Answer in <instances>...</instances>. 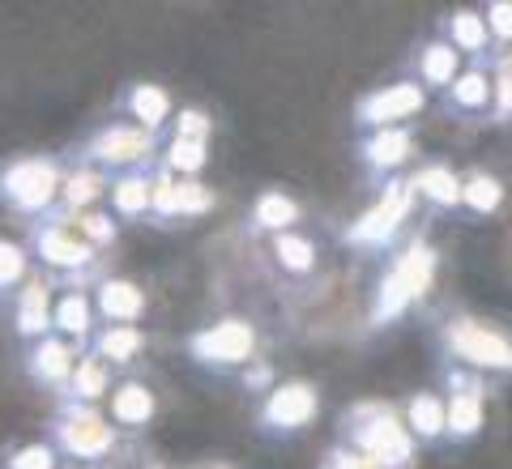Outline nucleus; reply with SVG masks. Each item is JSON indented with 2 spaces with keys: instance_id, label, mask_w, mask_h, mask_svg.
<instances>
[{
  "instance_id": "nucleus-40",
  "label": "nucleus",
  "mask_w": 512,
  "mask_h": 469,
  "mask_svg": "<svg viewBox=\"0 0 512 469\" xmlns=\"http://www.w3.org/2000/svg\"><path fill=\"white\" fill-rule=\"evenodd\" d=\"M9 469H56V452L47 448V444H35V448H26L13 457Z\"/></svg>"
},
{
  "instance_id": "nucleus-26",
  "label": "nucleus",
  "mask_w": 512,
  "mask_h": 469,
  "mask_svg": "<svg viewBox=\"0 0 512 469\" xmlns=\"http://www.w3.org/2000/svg\"><path fill=\"white\" fill-rule=\"evenodd\" d=\"M30 371H35L39 384H69L73 376V350L56 342V337H47V342L30 354Z\"/></svg>"
},
{
  "instance_id": "nucleus-33",
  "label": "nucleus",
  "mask_w": 512,
  "mask_h": 469,
  "mask_svg": "<svg viewBox=\"0 0 512 469\" xmlns=\"http://www.w3.org/2000/svg\"><path fill=\"white\" fill-rule=\"evenodd\" d=\"M47 325H52V312H47V286L30 282L26 295H22V307H18V329L22 333H43Z\"/></svg>"
},
{
  "instance_id": "nucleus-12",
  "label": "nucleus",
  "mask_w": 512,
  "mask_h": 469,
  "mask_svg": "<svg viewBox=\"0 0 512 469\" xmlns=\"http://www.w3.org/2000/svg\"><path fill=\"white\" fill-rule=\"evenodd\" d=\"M86 154L103 167H141L154 154V133H146L137 124H111L86 145Z\"/></svg>"
},
{
  "instance_id": "nucleus-35",
  "label": "nucleus",
  "mask_w": 512,
  "mask_h": 469,
  "mask_svg": "<svg viewBox=\"0 0 512 469\" xmlns=\"http://www.w3.org/2000/svg\"><path fill=\"white\" fill-rule=\"evenodd\" d=\"M103 197V175L99 171H73L69 180H64V205L69 209H86L90 201Z\"/></svg>"
},
{
  "instance_id": "nucleus-30",
  "label": "nucleus",
  "mask_w": 512,
  "mask_h": 469,
  "mask_svg": "<svg viewBox=\"0 0 512 469\" xmlns=\"http://www.w3.org/2000/svg\"><path fill=\"white\" fill-rule=\"evenodd\" d=\"M94 307H90V299L82 295V290H69L60 303H56V316H52V325L60 329V333H69V337H86L90 333V325H94Z\"/></svg>"
},
{
  "instance_id": "nucleus-43",
  "label": "nucleus",
  "mask_w": 512,
  "mask_h": 469,
  "mask_svg": "<svg viewBox=\"0 0 512 469\" xmlns=\"http://www.w3.org/2000/svg\"><path fill=\"white\" fill-rule=\"evenodd\" d=\"M146 469H163V465H146Z\"/></svg>"
},
{
  "instance_id": "nucleus-28",
  "label": "nucleus",
  "mask_w": 512,
  "mask_h": 469,
  "mask_svg": "<svg viewBox=\"0 0 512 469\" xmlns=\"http://www.w3.org/2000/svg\"><path fill=\"white\" fill-rule=\"evenodd\" d=\"M111 388V371H107V363L103 359H94V354H86L82 363H73V376H69V393H73V401H94V397H103Z\"/></svg>"
},
{
  "instance_id": "nucleus-31",
  "label": "nucleus",
  "mask_w": 512,
  "mask_h": 469,
  "mask_svg": "<svg viewBox=\"0 0 512 469\" xmlns=\"http://www.w3.org/2000/svg\"><path fill=\"white\" fill-rule=\"evenodd\" d=\"M214 188L201 184V180H175V222L180 218H205L214 209Z\"/></svg>"
},
{
  "instance_id": "nucleus-6",
  "label": "nucleus",
  "mask_w": 512,
  "mask_h": 469,
  "mask_svg": "<svg viewBox=\"0 0 512 469\" xmlns=\"http://www.w3.org/2000/svg\"><path fill=\"white\" fill-rule=\"evenodd\" d=\"M320 418V393L312 380H278L269 393L256 401L252 427L265 435V440H295V435L312 431V423Z\"/></svg>"
},
{
  "instance_id": "nucleus-38",
  "label": "nucleus",
  "mask_w": 512,
  "mask_h": 469,
  "mask_svg": "<svg viewBox=\"0 0 512 469\" xmlns=\"http://www.w3.org/2000/svg\"><path fill=\"white\" fill-rule=\"evenodd\" d=\"M210 133H214V124H210V116H205V111H197V107H188V111H180V116H175V137H180V141H201V145H210Z\"/></svg>"
},
{
  "instance_id": "nucleus-41",
  "label": "nucleus",
  "mask_w": 512,
  "mask_h": 469,
  "mask_svg": "<svg viewBox=\"0 0 512 469\" xmlns=\"http://www.w3.org/2000/svg\"><path fill=\"white\" fill-rule=\"evenodd\" d=\"M22 278V252L13 244H0V290Z\"/></svg>"
},
{
  "instance_id": "nucleus-11",
  "label": "nucleus",
  "mask_w": 512,
  "mask_h": 469,
  "mask_svg": "<svg viewBox=\"0 0 512 469\" xmlns=\"http://www.w3.org/2000/svg\"><path fill=\"white\" fill-rule=\"evenodd\" d=\"M56 440L69 457H82V461H103L111 448H116V427L99 418L90 406H69L60 414V427H56Z\"/></svg>"
},
{
  "instance_id": "nucleus-8",
  "label": "nucleus",
  "mask_w": 512,
  "mask_h": 469,
  "mask_svg": "<svg viewBox=\"0 0 512 469\" xmlns=\"http://www.w3.org/2000/svg\"><path fill=\"white\" fill-rule=\"evenodd\" d=\"M431 94L414 82V77H397L389 86H376L367 90L363 99L355 103L350 111V124H355V133H376V128H402L410 120L423 116Z\"/></svg>"
},
{
  "instance_id": "nucleus-4",
  "label": "nucleus",
  "mask_w": 512,
  "mask_h": 469,
  "mask_svg": "<svg viewBox=\"0 0 512 469\" xmlns=\"http://www.w3.org/2000/svg\"><path fill=\"white\" fill-rule=\"evenodd\" d=\"M414 209H419V205H414L410 180H406V175H393L389 184L376 188V201L342 231V244L355 248V252H389L397 244V235H402V226L410 222Z\"/></svg>"
},
{
  "instance_id": "nucleus-37",
  "label": "nucleus",
  "mask_w": 512,
  "mask_h": 469,
  "mask_svg": "<svg viewBox=\"0 0 512 469\" xmlns=\"http://www.w3.org/2000/svg\"><path fill=\"white\" fill-rule=\"evenodd\" d=\"M73 231L82 235L90 248H107L111 239H116V222L103 214H82V218H73Z\"/></svg>"
},
{
  "instance_id": "nucleus-25",
  "label": "nucleus",
  "mask_w": 512,
  "mask_h": 469,
  "mask_svg": "<svg viewBox=\"0 0 512 469\" xmlns=\"http://www.w3.org/2000/svg\"><path fill=\"white\" fill-rule=\"evenodd\" d=\"M146 350V333L137 325H107L99 337H94V359L103 363H133L137 354Z\"/></svg>"
},
{
  "instance_id": "nucleus-17",
  "label": "nucleus",
  "mask_w": 512,
  "mask_h": 469,
  "mask_svg": "<svg viewBox=\"0 0 512 469\" xmlns=\"http://www.w3.org/2000/svg\"><path fill=\"white\" fill-rule=\"evenodd\" d=\"M299 222H303V205L291 197V192H282V188L256 192L252 214H248L252 235H286V231H295Z\"/></svg>"
},
{
  "instance_id": "nucleus-14",
  "label": "nucleus",
  "mask_w": 512,
  "mask_h": 469,
  "mask_svg": "<svg viewBox=\"0 0 512 469\" xmlns=\"http://www.w3.org/2000/svg\"><path fill=\"white\" fill-rule=\"evenodd\" d=\"M440 107L453 120H487L491 116V64H470L457 82L440 94Z\"/></svg>"
},
{
  "instance_id": "nucleus-3",
  "label": "nucleus",
  "mask_w": 512,
  "mask_h": 469,
  "mask_svg": "<svg viewBox=\"0 0 512 469\" xmlns=\"http://www.w3.org/2000/svg\"><path fill=\"white\" fill-rule=\"evenodd\" d=\"M440 354L448 363H461L478 376H512V333L487 325L483 316H448L436 329Z\"/></svg>"
},
{
  "instance_id": "nucleus-19",
  "label": "nucleus",
  "mask_w": 512,
  "mask_h": 469,
  "mask_svg": "<svg viewBox=\"0 0 512 469\" xmlns=\"http://www.w3.org/2000/svg\"><path fill=\"white\" fill-rule=\"evenodd\" d=\"M457 73H461V56L444 39L419 43V56H414V82H419L427 94H444L457 82Z\"/></svg>"
},
{
  "instance_id": "nucleus-22",
  "label": "nucleus",
  "mask_w": 512,
  "mask_h": 469,
  "mask_svg": "<svg viewBox=\"0 0 512 469\" xmlns=\"http://www.w3.org/2000/svg\"><path fill=\"white\" fill-rule=\"evenodd\" d=\"M94 303H99L103 320H111V325H133V320L146 316V295H141V286L124 282V278L99 282V295H94Z\"/></svg>"
},
{
  "instance_id": "nucleus-36",
  "label": "nucleus",
  "mask_w": 512,
  "mask_h": 469,
  "mask_svg": "<svg viewBox=\"0 0 512 469\" xmlns=\"http://www.w3.org/2000/svg\"><path fill=\"white\" fill-rule=\"evenodd\" d=\"M235 376H239V388H244V393H256V397H265L269 388L278 384V371H274V363H265V359H252L248 367H239Z\"/></svg>"
},
{
  "instance_id": "nucleus-32",
  "label": "nucleus",
  "mask_w": 512,
  "mask_h": 469,
  "mask_svg": "<svg viewBox=\"0 0 512 469\" xmlns=\"http://www.w3.org/2000/svg\"><path fill=\"white\" fill-rule=\"evenodd\" d=\"M205 145L201 141H180V137H171V145L163 150V171L171 175H184V180H197V171L205 167Z\"/></svg>"
},
{
  "instance_id": "nucleus-1",
  "label": "nucleus",
  "mask_w": 512,
  "mask_h": 469,
  "mask_svg": "<svg viewBox=\"0 0 512 469\" xmlns=\"http://www.w3.org/2000/svg\"><path fill=\"white\" fill-rule=\"evenodd\" d=\"M338 444L355 448L359 457H367L380 469H414L419 461V444L410 440V431L402 423V410L393 401H355L338 418Z\"/></svg>"
},
{
  "instance_id": "nucleus-5",
  "label": "nucleus",
  "mask_w": 512,
  "mask_h": 469,
  "mask_svg": "<svg viewBox=\"0 0 512 469\" xmlns=\"http://www.w3.org/2000/svg\"><path fill=\"white\" fill-rule=\"evenodd\" d=\"M440 384H444V444H453V448L474 444L487 427V401H491L487 376L444 359Z\"/></svg>"
},
{
  "instance_id": "nucleus-44",
  "label": "nucleus",
  "mask_w": 512,
  "mask_h": 469,
  "mask_svg": "<svg viewBox=\"0 0 512 469\" xmlns=\"http://www.w3.org/2000/svg\"><path fill=\"white\" fill-rule=\"evenodd\" d=\"M77 469H86V465H77Z\"/></svg>"
},
{
  "instance_id": "nucleus-34",
  "label": "nucleus",
  "mask_w": 512,
  "mask_h": 469,
  "mask_svg": "<svg viewBox=\"0 0 512 469\" xmlns=\"http://www.w3.org/2000/svg\"><path fill=\"white\" fill-rule=\"evenodd\" d=\"M478 13H483V22H487V35H491L495 56L512 52V0H491V5H483Z\"/></svg>"
},
{
  "instance_id": "nucleus-27",
  "label": "nucleus",
  "mask_w": 512,
  "mask_h": 469,
  "mask_svg": "<svg viewBox=\"0 0 512 469\" xmlns=\"http://www.w3.org/2000/svg\"><path fill=\"white\" fill-rule=\"evenodd\" d=\"M150 188L154 180L146 171H128L116 180V188H111V201H116L120 218H146L150 214Z\"/></svg>"
},
{
  "instance_id": "nucleus-2",
  "label": "nucleus",
  "mask_w": 512,
  "mask_h": 469,
  "mask_svg": "<svg viewBox=\"0 0 512 469\" xmlns=\"http://www.w3.org/2000/svg\"><path fill=\"white\" fill-rule=\"evenodd\" d=\"M440 269V252L427 235H414L402 244V252L384 265L380 282H376V299H372V329H389L393 320H402L414 303L427 295V286L436 282Z\"/></svg>"
},
{
  "instance_id": "nucleus-21",
  "label": "nucleus",
  "mask_w": 512,
  "mask_h": 469,
  "mask_svg": "<svg viewBox=\"0 0 512 469\" xmlns=\"http://www.w3.org/2000/svg\"><path fill=\"white\" fill-rule=\"evenodd\" d=\"M500 205H504V180L500 175H491L483 167H470L466 175H461V214H470L478 222V218L500 214Z\"/></svg>"
},
{
  "instance_id": "nucleus-16",
  "label": "nucleus",
  "mask_w": 512,
  "mask_h": 469,
  "mask_svg": "<svg viewBox=\"0 0 512 469\" xmlns=\"http://www.w3.org/2000/svg\"><path fill=\"white\" fill-rule=\"evenodd\" d=\"M397 410H402V423H406L410 440L419 448H440L444 444V397L436 393V388L410 393Z\"/></svg>"
},
{
  "instance_id": "nucleus-24",
  "label": "nucleus",
  "mask_w": 512,
  "mask_h": 469,
  "mask_svg": "<svg viewBox=\"0 0 512 469\" xmlns=\"http://www.w3.org/2000/svg\"><path fill=\"white\" fill-rule=\"evenodd\" d=\"M154 410H158V401L141 380H128V384H120L116 393H111V418H116L120 427H128V431L146 427L154 418Z\"/></svg>"
},
{
  "instance_id": "nucleus-18",
  "label": "nucleus",
  "mask_w": 512,
  "mask_h": 469,
  "mask_svg": "<svg viewBox=\"0 0 512 469\" xmlns=\"http://www.w3.org/2000/svg\"><path fill=\"white\" fill-rule=\"evenodd\" d=\"M35 244L43 252V261L56 265V269H90V261H94V248L73 231V226H64V222L39 226Z\"/></svg>"
},
{
  "instance_id": "nucleus-42",
  "label": "nucleus",
  "mask_w": 512,
  "mask_h": 469,
  "mask_svg": "<svg viewBox=\"0 0 512 469\" xmlns=\"http://www.w3.org/2000/svg\"><path fill=\"white\" fill-rule=\"evenodd\" d=\"M210 469H235V465H210Z\"/></svg>"
},
{
  "instance_id": "nucleus-39",
  "label": "nucleus",
  "mask_w": 512,
  "mask_h": 469,
  "mask_svg": "<svg viewBox=\"0 0 512 469\" xmlns=\"http://www.w3.org/2000/svg\"><path fill=\"white\" fill-rule=\"evenodd\" d=\"M320 469H380V465H372L367 457H359L355 448H346V444H333V448L325 452V461H320Z\"/></svg>"
},
{
  "instance_id": "nucleus-13",
  "label": "nucleus",
  "mask_w": 512,
  "mask_h": 469,
  "mask_svg": "<svg viewBox=\"0 0 512 469\" xmlns=\"http://www.w3.org/2000/svg\"><path fill=\"white\" fill-rule=\"evenodd\" d=\"M414 205L431 209V214H457L461 209V175L444 163V158H427V163L406 175Z\"/></svg>"
},
{
  "instance_id": "nucleus-9",
  "label": "nucleus",
  "mask_w": 512,
  "mask_h": 469,
  "mask_svg": "<svg viewBox=\"0 0 512 469\" xmlns=\"http://www.w3.org/2000/svg\"><path fill=\"white\" fill-rule=\"evenodd\" d=\"M355 158L367 175V184L380 188L393 175H402V167L414 158V128H376V133H359L355 137Z\"/></svg>"
},
{
  "instance_id": "nucleus-23",
  "label": "nucleus",
  "mask_w": 512,
  "mask_h": 469,
  "mask_svg": "<svg viewBox=\"0 0 512 469\" xmlns=\"http://www.w3.org/2000/svg\"><path fill=\"white\" fill-rule=\"evenodd\" d=\"M124 111L137 120V128L158 133V128L167 124V116H171V99H167V90H158L150 82H133L124 90Z\"/></svg>"
},
{
  "instance_id": "nucleus-20",
  "label": "nucleus",
  "mask_w": 512,
  "mask_h": 469,
  "mask_svg": "<svg viewBox=\"0 0 512 469\" xmlns=\"http://www.w3.org/2000/svg\"><path fill=\"white\" fill-rule=\"evenodd\" d=\"M269 256H274V265L286 273L291 282H303V278H312V273L320 269V252L308 235H299V231H286V235H274L269 239Z\"/></svg>"
},
{
  "instance_id": "nucleus-10",
  "label": "nucleus",
  "mask_w": 512,
  "mask_h": 469,
  "mask_svg": "<svg viewBox=\"0 0 512 469\" xmlns=\"http://www.w3.org/2000/svg\"><path fill=\"white\" fill-rule=\"evenodd\" d=\"M0 192H5V201L13 209H22V214H43L60 192V171H56V163H47V158H26V163L5 171Z\"/></svg>"
},
{
  "instance_id": "nucleus-7",
  "label": "nucleus",
  "mask_w": 512,
  "mask_h": 469,
  "mask_svg": "<svg viewBox=\"0 0 512 469\" xmlns=\"http://www.w3.org/2000/svg\"><path fill=\"white\" fill-rule=\"evenodd\" d=\"M261 337L248 325L244 316H227L205 325L201 333L188 337V354L192 363H201L205 371H222V376H235L239 367H248L252 359H261Z\"/></svg>"
},
{
  "instance_id": "nucleus-15",
  "label": "nucleus",
  "mask_w": 512,
  "mask_h": 469,
  "mask_svg": "<svg viewBox=\"0 0 512 469\" xmlns=\"http://www.w3.org/2000/svg\"><path fill=\"white\" fill-rule=\"evenodd\" d=\"M440 39L453 47L457 56H470V64H491L495 60V47L487 35V22L478 9H453L440 18Z\"/></svg>"
},
{
  "instance_id": "nucleus-29",
  "label": "nucleus",
  "mask_w": 512,
  "mask_h": 469,
  "mask_svg": "<svg viewBox=\"0 0 512 469\" xmlns=\"http://www.w3.org/2000/svg\"><path fill=\"white\" fill-rule=\"evenodd\" d=\"M491 124H512V52L491 60Z\"/></svg>"
}]
</instances>
